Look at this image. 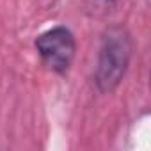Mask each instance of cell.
<instances>
[{"instance_id":"6da1fadb","label":"cell","mask_w":151,"mask_h":151,"mask_svg":"<svg viewBox=\"0 0 151 151\" xmlns=\"http://www.w3.org/2000/svg\"><path fill=\"white\" fill-rule=\"evenodd\" d=\"M132 50V36L124 27L112 25L105 29V32L101 34L98 66L94 75L96 86L101 93H112L121 84L130 66Z\"/></svg>"},{"instance_id":"7a4b0ae2","label":"cell","mask_w":151,"mask_h":151,"mask_svg":"<svg viewBox=\"0 0 151 151\" xmlns=\"http://www.w3.org/2000/svg\"><path fill=\"white\" fill-rule=\"evenodd\" d=\"M36 50L43 62L55 73L64 75L71 68L77 52V41L68 27H53L36 39Z\"/></svg>"},{"instance_id":"3957f363","label":"cell","mask_w":151,"mask_h":151,"mask_svg":"<svg viewBox=\"0 0 151 151\" xmlns=\"http://www.w3.org/2000/svg\"><path fill=\"white\" fill-rule=\"evenodd\" d=\"M116 6V0H86V11L91 16H105Z\"/></svg>"}]
</instances>
